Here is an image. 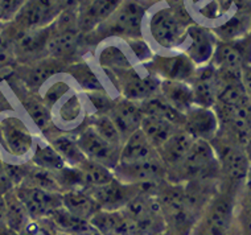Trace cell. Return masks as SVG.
<instances>
[{
  "instance_id": "cell-1",
  "label": "cell",
  "mask_w": 251,
  "mask_h": 235,
  "mask_svg": "<svg viewBox=\"0 0 251 235\" xmlns=\"http://www.w3.org/2000/svg\"><path fill=\"white\" fill-rule=\"evenodd\" d=\"M157 201L164 219V229L168 227L172 235H188L193 227L195 210L188 202L185 189L180 187L168 188Z\"/></svg>"
},
{
  "instance_id": "cell-2",
  "label": "cell",
  "mask_w": 251,
  "mask_h": 235,
  "mask_svg": "<svg viewBox=\"0 0 251 235\" xmlns=\"http://www.w3.org/2000/svg\"><path fill=\"white\" fill-rule=\"evenodd\" d=\"M150 33L161 48H178L186 40V25L171 8H159L150 19Z\"/></svg>"
},
{
  "instance_id": "cell-3",
  "label": "cell",
  "mask_w": 251,
  "mask_h": 235,
  "mask_svg": "<svg viewBox=\"0 0 251 235\" xmlns=\"http://www.w3.org/2000/svg\"><path fill=\"white\" fill-rule=\"evenodd\" d=\"M0 147L12 157H24L33 148V136L22 119L5 115L0 119Z\"/></svg>"
},
{
  "instance_id": "cell-4",
  "label": "cell",
  "mask_w": 251,
  "mask_h": 235,
  "mask_svg": "<svg viewBox=\"0 0 251 235\" xmlns=\"http://www.w3.org/2000/svg\"><path fill=\"white\" fill-rule=\"evenodd\" d=\"M146 16V7L138 0H122L115 12L111 15L108 32L111 36H126L140 39L142 25ZM106 20V22H108Z\"/></svg>"
},
{
  "instance_id": "cell-5",
  "label": "cell",
  "mask_w": 251,
  "mask_h": 235,
  "mask_svg": "<svg viewBox=\"0 0 251 235\" xmlns=\"http://www.w3.org/2000/svg\"><path fill=\"white\" fill-rule=\"evenodd\" d=\"M16 196L33 221L50 217L54 210L62 206L61 194L33 185H22L18 188Z\"/></svg>"
},
{
  "instance_id": "cell-6",
  "label": "cell",
  "mask_w": 251,
  "mask_h": 235,
  "mask_svg": "<svg viewBox=\"0 0 251 235\" xmlns=\"http://www.w3.org/2000/svg\"><path fill=\"white\" fill-rule=\"evenodd\" d=\"M56 0H26L12 22L19 31L45 28L57 18Z\"/></svg>"
},
{
  "instance_id": "cell-7",
  "label": "cell",
  "mask_w": 251,
  "mask_h": 235,
  "mask_svg": "<svg viewBox=\"0 0 251 235\" xmlns=\"http://www.w3.org/2000/svg\"><path fill=\"white\" fill-rule=\"evenodd\" d=\"M77 143L87 160L102 164L107 168H115L119 163V148L107 143L91 126L79 134Z\"/></svg>"
},
{
  "instance_id": "cell-8",
  "label": "cell",
  "mask_w": 251,
  "mask_h": 235,
  "mask_svg": "<svg viewBox=\"0 0 251 235\" xmlns=\"http://www.w3.org/2000/svg\"><path fill=\"white\" fill-rule=\"evenodd\" d=\"M233 215V198L227 194L216 197L206 210L201 226V235H227Z\"/></svg>"
},
{
  "instance_id": "cell-9",
  "label": "cell",
  "mask_w": 251,
  "mask_h": 235,
  "mask_svg": "<svg viewBox=\"0 0 251 235\" xmlns=\"http://www.w3.org/2000/svg\"><path fill=\"white\" fill-rule=\"evenodd\" d=\"M86 192L94 198L100 210L115 212V210L123 209L126 205L134 198L135 187L114 180L103 187L87 189Z\"/></svg>"
},
{
  "instance_id": "cell-10",
  "label": "cell",
  "mask_w": 251,
  "mask_h": 235,
  "mask_svg": "<svg viewBox=\"0 0 251 235\" xmlns=\"http://www.w3.org/2000/svg\"><path fill=\"white\" fill-rule=\"evenodd\" d=\"M186 39H189V47L185 54L195 65H202L212 60L217 41L210 29L202 25L186 26Z\"/></svg>"
},
{
  "instance_id": "cell-11",
  "label": "cell",
  "mask_w": 251,
  "mask_h": 235,
  "mask_svg": "<svg viewBox=\"0 0 251 235\" xmlns=\"http://www.w3.org/2000/svg\"><path fill=\"white\" fill-rule=\"evenodd\" d=\"M185 130L195 139H212L218 130V118L216 113L205 107H191L185 114Z\"/></svg>"
},
{
  "instance_id": "cell-12",
  "label": "cell",
  "mask_w": 251,
  "mask_h": 235,
  "mask_svg": "<svg viewBox=\"0 0 251 235\" xmlns=\"http://www.w3.org/2000/svg\"><path fill=\"white\" fill-rule=\"evenodd\" d=\"M213 66L217 71L239 74L241 69L246 65L245 50L238 41H221L217 43L213 53Z\"/></svg>"
},
{
  "instance_id": "cell-13",
  "label": "cell",
  "mask_w": 251,
  "mask_h": 235,
  "mask_svg": "<svg viewBox=\"0 0 251 235\" xmlns=\"http://www.w3.org/2000/svg\"><path fill=\"white\" fill-rule=\"evenodd\" d=\"M193 102L199 107L210 109L216 103L218 92V73L213 65L206 66L195 74V82L192 85Z\"/></svg>"
},
{
  "instance_id": "cell-14",
  "label": "cell",
  "mask_w": 251,
  "mask_h": 235,
  "mask_svg": "<svg viewBox=\"0 0 251 235\" xmlns=\"http://www.w3.org/2000/svg\"><path fill=\"white\" fill-rule=\"evenodd\" d=\"M155 147L150 143L147 136L140 128L131 134L121 149L119 163L121 164H138L155 160Z\"/></svg>"
},
{
  "instance_id": "cell-15",
  "label": "cell",
  "mask_w": 251,
  "mask_h": 235,
  "mask_svg": "<svg viewBox=\"0 0 251 235\" xmlns=\"http://www.w3.org/2000/svg\"><path fill=\"white\" fill-rule=\"evenodd\" d=\"M111 120L121 132L122 138H128L135 131H138L142 124L143 111L135 106L132 100L125 99L118 102L111 107Z\"/></svg>"
},
{
  "instance_id": "cell-16",
  "label": "cell",
  "mask_w": 251,
  "mask_h": 235,
  "mask_svg": "<svg viewBox=\"0 0 251 235\" xmlns=\"http://www.w3.org/2000/svg\"><path fill=\"white\" fill-rule=\"evenodd\" d=\"M122 0H93L81 15H78V29L93 31L111 18Z\"/></svg>"
},
{
  "instance_id": "cell-17",
  "label": "cell",
  "mask_w": 251,
  "mask_h": 235,
  "mask_svg": "<svg viewBox=\"0 0 251 235\" xmlns=\"http://www.w3.org/2000/svg\"><path fill=\"white\" fill-rule=\"evenodd\" d=\"M155 64V70L164 79L172 81H185L195 75V64L186 54L160 57Z\"/></svg>"
},
{
  "instance_id": "cell-18",
  "label": "cell",
  "mask_w": 251,
  "mask_h": 235,
  "mask_svg": "<svg viewBox=\"0 0 251 235\" xmlns=\"http://www.w3.org/2000/svg\"><path fill=\"white\" fill-rule=\"evenodd\" d=\"M61 198H62V208L66 212H69L72 215L81 218L83 221H90L100 210L98 204L86 190L73 189L61 194Z\"/></svg>"
},
{
  "instance_id": "cell-19",
  "label": "cell",
  "mask_w": 251,
  "mask_h": 235,
  "mask_svg": "<svg viewBox=\"0 0 251 235\" xmlns=\"http://www.w3.org/2000/svg\"><path fill=\"white\" fill-rule=\"evenodd\" d=\"M214 163H216V155L209 141L195 139L189 152L181 163V166L186 173L199 174L213 165Z\"/></svg>"
},
{
  "instance_id": "cell-20",
  "label": "cell",
  "mask_w": 251,
  "mask_h": 235,
  "mask_svg": "<svg viewBox=\"0 0 251 235\" xmlns=\"http://www.w3.org/2000/svg\"><path fill=\"white\" fill-rule=\"evenodd\" d=\"M50 28H39V29H28V31H18L11 41L15 50V56H29L33 53L40 52L47 47Z\"/></svg>"
},
{
  "instance_id": "cell-21",
  "label": "cell",
  "mask_w": 251,
  "mask_h": 235,
  "mask_svg": "<svg viewBox=\"0 0 251 235\" xmlns=\"http://www.w3.org/2000/svg\"><path fill=\"white\" fill-rule=\"evenodd\" d=\"M220 161L222 169L234 181L246 180L250 169V163L246 153L235 148L234 145H225L220 149Z\"/></svg>"
},
{
  "instance_id": "cell-22",
  "label": "cell",
  "mask_w": 251,
  "mask_h": 235,
  "mask_svg": "<svg viewBox=\"0 0 251 235\" xmlns=\"http://www.w3.org/2000/svg\"><path fill=\"white\" fill-rule=\"evenodd\" d=\"M160 89L163 92L165 100L174 109L180 113H188V110L193 107V92L192 86L182 81H172V79H165L160 83Z\"/></svg>"
},
{
  "instance_id": "cell-23",
  "label": "cell",
  "mask_w": 251,
  "mask_h": 235,
  "mask_svg": "<svg viewBox=\"0 0 251 235\" xmlns=\"http://www.w3.org/2000/svg\"><path fill=\"white\" fill-rule=\"evenodd\" d=\"M160 89L159 79L153 75L131 74L123 85V95L128 100H147Z\"/></svg>"
},
{
  "instance_id": "cell-24",
  "label": "cell",
  "mask_w": 251,
  "mask_h": 235,
  "mask_svg": "<svg viewBox=\"0 0 251 235\" xmlns=\"http://www.w3.org/2000/svg\"><path fill=\"white\" fill-rule=\"evenodd\" d=\"M140 130L143 131L144 135L147 136L150 143L155 148H160L171 136L176 134L174 123H171L164 118L155 117V115H144V114Z\"/></svg>"
},
{
  "instance_id": "cell-25",
  "label": "cell",
  "mask_w": 251,
  "mask_h": 235,
  "mask_svg": "<svg viewBox=\"0 0 251 235\" xmlns=\"http://www.w3.org/2000/svg\"><path fill=\"white\" fill-rule=\"evenodd\" d=\"M193 141H195V138L189 135L186 131L176 132L159 148L161 151L160 153L163 161L167 164H172V165H177V164L181 165V163L189 152Z\"/></svg>"
},
{
  "instance_id": "cell-26",
  "label": "cell",
  "mask_w": 251,
  "mask_h": 235,
  "mask_svg": "<svg viewBox=\"0 0 251 235\" xmlns=\"http://www.w3.org/2000/svg\"><path fill=\"white\" fill-rule=\"evenodd\" d=\"M77 168L81 176V187H85L86 189L103 187L115 180V174L110 168L91 160H86Z\"/></svg>"
},
{
  "instance_id": "cell-27",
  "label": "cell",
  "mask_w": 251,
  "mask_h": 235,
  "mask_svg": "<svg viewBox=\"0 0 251 235\" xmlns=\"http://www.w3.org/2000/svg\"><path fill=\"white\" fill-rule=\"evenodd\" d=\"M5 201V226L11 230L22 234L28 222L30 221L29 215L26 213L25 208L23 206L20 200L15 194H8L4 197Z\"/></svg>"
},
{
  "instance_id": "cell-28",
  "label": "cell",
  "mask_w": 251,
  "mask_h": 235,
  "mask_svg": "<svg viewBox=\"0 0 251 235\" xmlns=\"http://www.w3.org/2000/svg\"><path fill=\"white\" fill-rule=\"evenodd\" d=\"M78 39H79V31L54 32L49 36L45 49L54 58L65 57L77 48Z\"/></svg>"
},
{
  "instance_id": "cell-29",
  "label": "cell",
  "mask_w": 251,
  "mask_h": 235,
  "mask_svg": "<svg viewBox=\"0 0 251 235\" xmlns=\"http://www.w3.org/2000/svg\"><path fill=\"white\" fill-rule=\"evenodd\" d=\"M52 147L64 159L65 164H69L70 166H79L87 160L86 156L79 148L77 140L72 139L69 136L62 135L54 138Z\"/></svg>"
},
{
  "instance_id": "cell-30",
  "label": "cell",
  "mask_w": 251,
  "mask_h": 235,
  "mask_svg": "<svg viewBox=\"0 0 251 235\" xmlns=\"http://www.w3.org/2000/svg\"><path fill=\"white\" fill-rule=\"evenodd\" d=\"M250 24V19L246 15H234L227 22L214 28V33L222 41H237L246 35Z\"/></svg>"
},
{
  "instance_id": "cell-31",
  "label": "cell",
  "mask_w": 251,
  "mask_h": 235,
  "mask_svg": "<svg viewBox=\"0 0 251 235\" xmlns=\"http://www.w3.org/2000/svg\"><path fill=\"white\" fill-rule=\"evenodd\" d=\"M33 163L36 165L47 170H61L65 168V161L58 155L52 145H43L39 144L33 153Z\"/></svg>"
},
{
  "instance_id": "cell-32",
  "label": "cell",
  "mask_w": 251,
  "mask_h": 235,
  "mask_svg": "<svg viewBox=\"0 0 251 235\" xmlns=\"http://www.w3.org/2000/svg\"><path fill=\"white\" fill-rule=\"evenodd\" d=\"M94 130L98 132V135L103 138L107 143H110L114 147L119 148V145L122 143V135L121 132L118 131L117 126L114 124L111 120V118L107 115H96V117L91 118V124Z\"/></svg>"
},
{
  "instance_id": "cell-33",
  "label": "cell",
  "mask_w": 251,
  "mask_h": 235,
  "mask_svg": "<svg viewBox=\"0 0 251 235\" xmlns=\"http://www.w3.org/2000/svg\"><path fill=\"white\" fill-rule=\"evenodd\" d=\"M100 65L104 69L123 70L131 68V62L126 52L118 45H107L102 49L100 56Z\"/></svg>"
},
{
  "instance_id": "cell-34",
  "label": "cell",
  "mask_w": 251,
  "mask_h": 235,
  "mask_svg": "<svg viewBox=\"0 0 251 235\" xmlns=\"http://www.w3.org/2000/svg\"><path fill=\"white\" fill-rule=\"evenodd\" d=\"M26 113L29 114L30 119L35 122V124L39 127L41 131H45L49 127L52 118H50V111L49 107L44 102L37 99H28L24 102Z\"/></svg>"
},
{
  "instance_id": "cell-35",
  "label": "cell",
  "mask_w": 251,
  "mask_h": 235,
  "mask_svg": "<svg viewBox=\"0 0 251 235\" xmlns=\"http://www.w3.org/2000/svg\"><path fill=\"white\" fill-rule=\"evenodd\" d=\"M57 71H60L58 65L54 61H47L41 62L35 68L28 71L26 74V85L33 89H37L43 85L48 78L54 75Z\"/></svg>"
},
{
  "instance_id": "cell-36",
  "label": "cell",
  "mask_w": 251,
  "mask_h": 235,
  "mask_svg": "<svg viewBox=\"0 0 251 235\" xmlns=\"http://www.w3.org/2000/svg\"><path fill=\"white\" fill-rule=\"evenodd\" d=\"M73 77L78 81V83L83 87L85 90H91V92H100L103 87L100 79L97 78V75L93 73V70L87 65H77L74 66Z\"/></svg>"
},
{
  "instance_id": "cell-37",
  "label": "cell",
  "mask_w": 251,
  "mask_h": 235,
  "mask_svg": "<svg viewBox=\"0 0 251 235\" xmlns=\"http://www.w3.org/2000/svg\"><path fill=\"white\" fill-rule=\"evenodd\" d=\"M81 113H82L81 100L78 99L77 95H72L61 105L60 110H58V117H60L61 122L75 123L81 117Z\"/></svg>"
},
{
  "instance_id": "cell-38",
  "label": "cell",
  "mask_w": 251,
  "mask_h": 235,
  "mask_svg": "<svg viewBox=\"0 0 251 235\" xmlns=\"http://www.w3.org/2000/svg\"><path fill=\"white\" fill-rule=\"evenodd\" d=\"M26 0H0V24L12 22Z\"/></svg>"
},
{
  "instance_id": "cell-39",
  "label": "cell",
  "mask_w": 251,
  "mask_h": 235,
  "mask_svg": "<svg viewBox=\"0 0 251 235\" xmlns=\"http://www.w3.org/2000/svg\"><path fill=\"white\" fill-rule=\"evenodd\" d=\"M69 90V85L64 81H60V82L53 83L52 86L49 87L45 95H44V103L48 106H53L54 103H57L58 100L62 99L64 95Z\"/></svg>"
},
{
  "instance_id": "cell-40",
  "label": "cell",
  "mask_w": 251,
  "mask_h": 235,
  "mask_svg": "<svg viewBox=\"0 0 251 235\" xmlns=\"http://www.w3.org/2000/svg\"><path fill=\"white\" fill-rule=\"evenodd\" d=\"M128 43H130L131 49H132V52H134V54L136 56L138 60H140V61L151 60L152 53L150 50V48L147 47V44L143 43L142 40L139 39H131Z\"/></svg>"
},
{
  "instance_id": "cell-41",
  "label": "cell",
  "mask_w": 251,
  "mask_h": 235,
  "mask_svg": "<svg viewBox=\"0 0 251 235\" xmlns=\"http://www.w3.org/2000/svg\"><path fill=\"white\" fill-rule=\"evenodd\" d=\"M241 83L246 92L247 98L251 100V64H246L241 69Z\"/></svg>"
},
{
  "instance_id": "cell-42",
  "label": "cell",
  "mask_w": 251,
  "mask_h": 235,
  "mask_svg": "<svg viewBox=\"0 0 251 235\" xmlns=\"http://www.w3.org/2000/svg\"><path fill=\"white\" fill-rule=\"evenodd\" d=\"M82 0H56L58 8H61V11L64 9H75L78 5L81 4Z\"/></svg>"
},
{
  "instance_id": "cell-43",
  "label": "cell",
  "mask_w": 251,
  "mask_h": 235,
  "mask_svg": "<svg viewBox=\"0 0 251 235\" xmlns=\"http://www.w3.org/2000/svg\"><path fill=\"white\" fill-rule=\"evenodd\" d=\"M0 226H5V201L0 196Z\"/></svg>"
},
{
  "instance_id": "cell-44",
  "label": "cell",
  "mask_w": 251,
  "mask_h": 235,
  "mask_svg": "<svg viewBox=\"0 0 251 235\" xmlns=\"http://www.w3.org/2000/svg\"><path fill=\"white\" fill-rule=\"evenodd\" d=\"M245 144H246V151H245V153H246L247 159H249V163H251V134L247 136Z\"/></svg>"
},
{
  "instance_id": "cell-45",
  "label": "cell",
  "mask_w": 251,
  "mask_h": 235,
  "mask_svg": "<svg viewBox=\"0 0 251 235\" xmlns=\"http://www.w3.org/2000/svg\"><path fill=\"white\" fill-rule=\"evenodd\" d=\"M0 235H20L7 226H0Z\"/></svg>"
},
{
  "instance_id": "cell-46",
  "label": "cell",
  "mask_w": 251,
  "mask_h": 235,
  "mask_svg": "<svg viewBox=\"0 0 251 235\" xmlns=\"http://www.w3.org/2000/svg\"><path fill=\"white\" fill-rule=\"evenodd\" d=\"M246 181H247V188H249V193H251V168L249 169V173L246 176Z\"/></svg>"
}]
</instances>
